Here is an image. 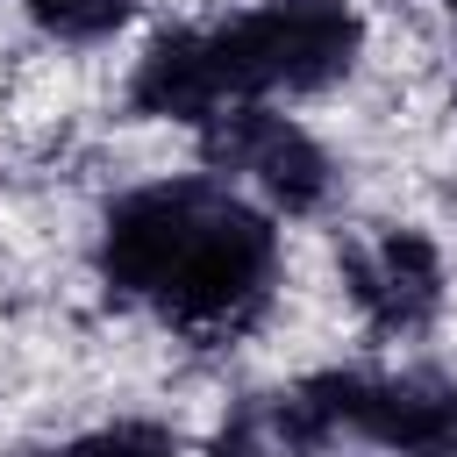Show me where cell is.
Returning a JSON list of instances; mask_svg holds the SVG:
<instances>
[{
  "mask_svg": "<svg viewBox=\"0 0 457 457\" xmlns=\"http://www.w3.org/2000/svg\"><path fill=\"white\" fill-rule=\"evenodd\" d=\"M278 264V228L214 179H164L121 193L100 221V278L150 300L179 328H243Z\"/></svg>",
  "mask_w": 457,
  "mask_h": 457,
  "instance_id": "cell-1",
  "label": "cell"
},
{
  "mask_svg": "<svg viewBox=\"0 0 457 457\" xmlns=\"http://www.w3.org/2000/svg\"><path fill=\"white\" fill-rule=\"evenodd\" d=\"M364 50V21L343 0H264L221 29H164L136 79L129 114L143 121H214L221 107H250L264 93H321Z\"/></svg>",
  "mask_w": 457,
  "mask_h": 457,
  "instance_id": "cell-2",
  "label": "cell"
},
{
  "mask_svg": "<svg viewBox=\"0 0 457 457\" xmlns=\"http://www.w3.org/2000/svg\"><path fill=\"white\" fill-rule=\"evenodd\" d=\"M293 400L314 414L321 436L350 428L400 457H457V386L443 378H364V371H314L293 386Z\"/></svg>",
  "mask_w": 457,
  "mask_h": 457,
  "instance_id": "cell-3",
  "label": "cell"
},
{
  "mask_svg": "<svg viewBox=\"0 0 457 457\" xmlns=\"http://www.w3.org/2000/svg\"><path fill=\"white\" fill-rule=\"evenodd\" d=\"M200 164H207L214 179L250 171L286 214H307V207H321V193H328V157H321V143H314L300 121L271 114L264 100L221 107L214 121H200Z\"/></svg>",
  "mask_w": 457,
  "mask_h": 457,
  "instance_id": "cell-4",
  "label": "cell"
},
{
  "mask_svg": "<svg viewBox=\"0 0 457 457\" xmlns=\"http://www.w3.org/2000/svg\"><path fill=\"white\" fill-rule=\"evenodd\" d=\"M343 286H350V300L371 314V328H421L428 314H436V300H443V257H436V243L428 236H414V228H386L378 243H350L343 250Z\"/></svg>",
  "mask_w": 457,
  "mask_h": 457,
  "instance_id": "cell-5",
  "label": "cell"
},
{
  "mask_svg": "<svg viewBox=\"0 0 457 457\" xmlns=\"http://www.w3.org/2000/svg\"><path fill=\"white\" fill-rule=\"evenodd\" d=\"M21 7H29L36 29H50L64 43H100L136 14V0H21Z\"/></svg>",
  "mask_w": 457,
  "mask_h": 457,
  "instance_id": "cell-6",
  "label": "cell"
},
{
  "mask_svg": "<svg viewBox=\"0 0 457 457\" xmlns=\"http://www.w3.org/2000/svg\"><path fill=\"white\" fill-rule=\"evenodd\" d=\"M50 457H179V436L157 428V421H114V428L71 436V443L50 450Z\"/></svg>",
  "mask_w": 457,
  "mask_h": 457,
  "instance_id": "cell-7",
  "label": "cell"
},
{
  "mask_svg": "<svg viewBox=\"0 0 457 457\" xmlns=\"http://www.w3.org/2000/svg\"><path fill=\"white\" fill-rule=\"evenodd\" d=\"M443 7H450V14H457V0H443Z\"/></svg>",
  "mask_w": 457,
  "mask_h": 457,
  "instance_id": "cell-8",
  "label": "cell"
},
{
  "mask_svg": "<svg viewBox=\"0 0 457 457\" xmlns=\"http://www.w3.org/2000/svg\"><path fill=\"white\" fill-rule=\"evenodd\" d=\"M450 107H457V100H450Z\"/></svg>",
  "mask_w": 457,
  "mask_h": 457,
  "instance_id": "cell-9",
  "label": "cell"
}]
</instances>
